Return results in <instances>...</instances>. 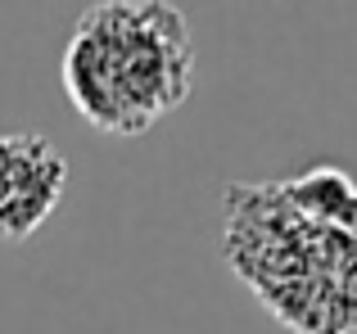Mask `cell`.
<instances>
[{
    "instance_id": "2",
    "label": "cell",
    "mask_w": 357,
    "mask_h": 334,
    "mask_svg": "<svg viewBox=\"0 0 357 334\" xmlns=\"http://www.w3.org/2000/svg\"><path fill=\"white\" fill-rule=\"evenodd\" d=\"M222 257L294 334H357V235L312 226L280 185H227Z\"/></svg>"
},
{
    "instance_id": "3",
    "label": "cell",
    "mask_w": 357,
    "mask_h": 334,
    "mask_svg": "<svg viewBox=\"0 0 357 334\" xmlns=\"http://www.w3.org/2000/svg\"><path fill=\"white\" fill-rule=\"evenodd\" d=\"M68 159L50 136L0 132V239H32L68 190Z\"/></svg>"
},
{
    "instance_id": "1",
    "label": "cell",
    "mask_w": 357,
    "mask_h": 334,
    "mask_svg": "<svg viewBox=\"0 0 357 334\" xmlns=\"http://www.w3.org/2000/svg\"><path fill=\"white\" fill-rule=\"evenodd\" d=\"M59 77L86 127L105 136H140L190 95V23L167 0L91 5L63 45Z\"/></svg>"
},
{
    "instance_id": "4",
    "label": "cell",
    "mask_w": 357,
    "mask_h": 334,
    "mask_svg": "<svg viewBox=\"0 0 357 334\" xmlns=\"http://www.w3.org/2000/svg\"><path fill=\"white\" fill-rule=\"evenodd\" d=\"M285 203L307 217L312 226L340 230V235H357V176L344 172V167H307V172L289 176V181H276Z\"/></svg>"
}]
</instances>
